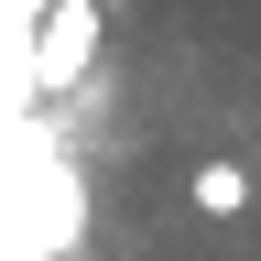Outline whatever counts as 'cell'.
<instances>
[{
  "label": "cell",
  "mask_w": 261,
  "mask_h": 261,
  "mask_svg": "<svg viewBox=\"0 0 261 261\" xmlns=\"http://www.w3.org/2000/svg\"><path fill=\"white\" fill-rule=\"evenodd\" d=\"M98 33H109V11H98V0H65V11L33 33V65H22V76L44 87V98H55V87H76L87 65H98Z\"/></svg>",
  "instance_id": "obj_1"
},
{
  "label": "cell",
  "mask_w": 261,
  "mask_h": 261,
  "mask_svg": "<svg viewBox=\"0 0 261 261\" xmlns=\"http://www.w3.org/2000/svg\"><path fill=\"white\" fill-rule=\"evenodd\" d=\"M65 11V0H0V87H33L22 65H33V33H44Z\"/></svg>",
  "instance_id": "obj_2"
},
{
  "label": "cell",
  "mask_w": 261,
  "mask_h": 261,
  "mask_svg": "<svg viewBox=\"0 0 261 261\" xmlns=\"http://www.w3.org/2000/svg\"><path fill=\"white\" fill-rule=\"evenodd\" d=\"M196 218H250V174L240 163H196Z\"/></svg>",
  "instance_id": "obj_3"
}]
</instances>
